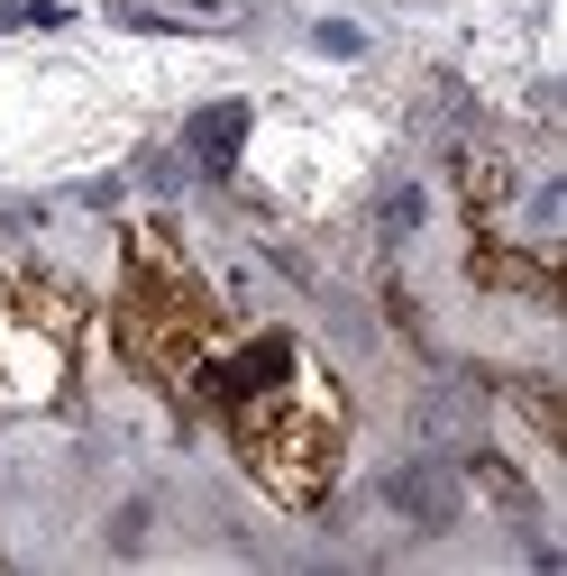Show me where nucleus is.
<instances>
[{
  "label": "nucleus",
  "mask_w": 567,
  "mask_h": 576,
  "mask_svg": "<svg viewBox=\"0 0 567 576\" xmlns=\"http://www.w3.org/2000/svg\"><path fill=\"white\" fill-rule=\"evenodd\" d=\"M239 138H247V111H239V101H220V111H201V119H193V155H201L211 174L239 165Z\"/></svg>",
  "instance_id": "1"
},
{
  "label": "nucleus",
  "mask_w": 567,
  "mask_h": 576,
  "mask_svg": "<svg viewBox=\"0 0 567 576\" xmlns=\"http://www.w3.org/2000/svg\"><path fill=\"white\" fill-rule=\"evenodd\" d=\"M284 366H293V338H256V348L239 357V376H229V384H275Z\"/></svg>",
  "instance_id": "2"
}]
</instances>
